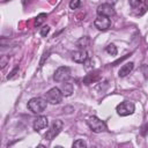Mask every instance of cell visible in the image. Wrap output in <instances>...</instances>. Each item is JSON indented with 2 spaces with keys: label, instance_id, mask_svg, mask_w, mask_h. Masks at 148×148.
<instances>
[{
  "label": "cell",
  "instance_id": "obj_6",
  "mask_svg": "<svg viewBox=\"0 0 148 148\" xmlns=\"http://www.w3.org/2000/svg\"><path fill=\"white\" fill-rule=\"evenodd\" d=\"M69 76H71V69L68 67H66V66H61L54 72L53 79L57 82H64V81L68 80Z\"/></svg>",
  "mask_w": 148,
  "mask_h": 148
},
{
  "label": "cell",
  "instance_id": "obj_11",
  "mask_svg": "<svg viewBox=\"0 0 148 148\" xmlns=\"http://www.w3.org/2000/svg\"><path fill=\"white\" fill-rule=\"evenodd\" d=\"M133 68H134V64H133V62H126V64H124V65L121 66V68L119 69L118 75H119L120 77H124V76L128 75V74L133 71Z\"/></svg>",
  "mask_w": 148,
  "mask_h": 148
},
{
  "label": "cell",
  "instance_id": "obj_5",
  "mask_svg": "<svg viewBox=\"0 0 148 148\" xmlns=\"http://www.w3.org/2000/svg\"><path fill=\"white\" fill-rule=\"evenodd\" d=\"M62 126H64V124H62L61 120H59V119L53 120V123H52L51 126H50V130H49L47 133L45 134V138H46L47 140H53V139L61 132Z\"/></svg>",
  "mask_w": 148,
  "mask_h": 148
},
{
  "label": "cell",
  "instance_id": "obj_13",
  "mask_svg": "<svg viewBox=\"0 0 148 148\" xmlns=\"http://www.w3.org/2000/svg\"><path fill=\"white\" fill-rule=\"evenodd\" d=\"M60 89H61V91H62V94L65 96H71L72 92H73V84L71 82H65L64 81V83L61 84Z\"/></svg>",
  "mask_w": 148,
  "mask_h": 148
},
{
  "label": "cell",
  "instance_id": "obj_9",
  "mask_svg": "<svg viewBox=\"0 0 148 148\" xmlns=\"http://www.w3.org/2000/svg\"><path fill=\"white\" fill-rule=\"evenodd\" d=\"M34 130L39 132L44 128H46L49 126V119L45 117V116H40V117H37L35 120H34Z\"/></svg>",
  "mask_w": 148,
  "mask_h": 148
},
{
  "label": "cell",
  "instance_id": "obj_3",
  "mask_svg": "<svg viewBox=\"0 0 148 148\" xmlns=\"http://www.w3.org/2000/svg\"><path fill=\"white\" fill-rule=\"evenodd\" d=\"M134 110H135L134 104H133L132 102H128V101L121 102V103L118 104L117 108H116L117 113H118L119 116H121V117H126V116L132 114V113L134 112Z\"/></svg>",
  "mask_w": 148,
  "mask_h": 148
},
{
  "label": "cell",
  "instance_id": "obj_20",
  "mask_svg": "<svg viewBox=\"0 0 148 148\" xmlns=\"http://www.w3.org/2000/svg\"><path fill=\"white\" fill-rule=\"evenodd\" d=\"M49 31H50V27H49V25H44V27L40 29V35H42L43 37H45V36L49 34Z\"/></svg>",
  "mask_w": 148,
  "mask_h": 148
},
{
  "label": "cell",
  "instance_id": "obj_19",
  "mask_svg": "<svg viewBox=\"0 0 148 148\" xmlns=\"http://www.w3.org/2000/svg\"><path fill=\"white\" fill-rule=\"evenodd\" d=\"M49 56H50V52H49V51H46V52L43 53V57H42V59H40V61H39V67H43V66H44V62L47 60Z\"/></svg>",
  "mask_w": 148,
  "mask_h": 148
},
{
  "label": "cell",
  "instance_id": "obj_4",
  "mask_svg": "<svg viewBox=\"0 0 148 148\" xmlns=\"http://www.w3.org/2000/svg\"><path fill=\"white\" fill-rule=\"evenodd\" d=\"M62 95L64 94H62L61 89L54 87V88H51L46 92L45 97H46V101L49 103H51V104H59L61 102V99H62Z\"/></svg>",
  "mask_w": 148,
  "mask_h": 148
},
{
  "label": "cell",
  "instance_id": "obj_16",
  "mask_svg": "<svg viewBox=\"0 0 148 148\" xmlns=\"http://www.w3.org/2000/svg\"><path fill=\"white\" fill-rule=\"evenodd\" d=\"M106 52L110 54V56H116L117 54V47L113 45V44H110L106 46Z\"/></svg>",
  "mask_w": 148,
  "mask_h": 148
},
{
  "label": "cell",
  "instance_id": "obj_15",
  "mask_svg": "<svg viewBox=\"0 0 148 148\" xmlns=\"http://www.w3.org/2000/svg\"><path fill=\"white\" fill-rule=\"evenodd\" d=\"M88 43H89V38H88V37H82V38H80V39L77 40L76 45H77L80 49H83V47H86V46L88 45Z\"/></svg>",
  "mask_w": 148,
  "mask_h": 148
},
{
  "label": "cell",
  "instance_id": "obj_18",
  "mask_svg": "<svg viewBox=\"0 0 148 148\" xmlns=\"http://www.w3.org/2000/svg\"><path fill=\"white\" fill-rule=\"evenodd\" d=\"M80 3H81L80 0H71V2H69V8H71V9H76V8L80 7Z\"/></svg>",
  "mask_w": 148,
  "mask_h": 148
},
{
  "label": "cell",
  "instance_id": "obj_17",
  "mask_svg": "<svg viewBox=\"0 0 148 148\" xmlns=\"http://www.w3.org/2000/svg\"><path fill=\"white\" fill-rule=\"evenodd\" d=\"M73 147H75V148H86L87 145H86V142L83 140L79 139V140H76V141L73 142Z\"/></svg>",
  "mask_w": 148,
  "mask_h": 148
},
{
  "label": "cell",
  "instance_id": "obj_7",
  "mask_svg": "<svg viewBox=\"0 0 148 148\" xmlns=\"http://www.w3.org/2000/svg\"><path fill=\"white\" fill-rule=\"evenodd\" d=\"M94 25L98 29V30H106L110 28L111 25V20L108 16H103V15H98L95 21H94Z\"/></svg>",
  "mask_w": 148,
  "mask_h": 148
},
{
  "label": "cell",
  "instance_id": "obj_12",
  "mask_svg": "<svg viewBox=\"0 0 148 148\" xmlns=\"http://www.w3.org/2000/svg\"><path fill=\"white\" fill-rule=\"evenodd\" d=\"M128 2H130V5L133 8H135V9H138V8L142 9V13H145V10L148 7L147 0H128Z\"/></svg>",
  "mask_w": 148,
  "mask_h": 148
},
{
  "label": "cell",
  "instance_id": "obj_1",
  "mask_svg": "<svg viewBox=\"0 0 148 148\" xmlns=\"http://www.w3.org/2000/svg\"><path fill=\"white\" fill-rule=\"evenodd\" d=\"M47 106V101L42 97H34L28 102V109L34 113H42Z\"/></svg>",
  "mask_w": 148,
  "mask_h": 148
},
{
  "label": "cell",
  "instance_id": "obj_8",
  "mask_svg": "<svg viewBox=\"0 0 148 148\" xmlns=\"http://www.w3.org/2000/svg\"><path fill=\"white\" fill-rule=\"evenodd\" d=\"M97 14L98 15H103V16H108V17H111L116 14L114 12V8L112 5L110 3H103V5H99L97 7Z\"/></svg>",
  "mask_w": 148,
  "mask_h": 148
},
{
  "label": "cell",
  "instance_id": "obj_2",
  "mask_svg": "<svg viewBox=\"0 0 148 148\" xmlns=\"http://www.w3.org/2000/svg\"><path fill=\"white\" fill-rule=\"evenodd\" d=\"M87 124H88V126L90 127V130H91L92 132H95V133H101V132L106 131V125H105V123H104L103 120H101L99 118L95 117V116L88 118Z\"/></svg>",
  "mask_w": 148,
  "mask_h": 148
},
{
  "label": "cell",
  "instance_id": "obj_21",
  "mask_svg": "<svg viewBox=\"0 0 148 148\" xmlns=\"http://www.w3.org/2000/svg\"><path fill=\"white\" fill-rule=\"evenodd\" d=\"M17 71H18V67H16V68H15V69H14V71L10 73V75H8V76H7V79H12V77L15 75V73H16Z\"/></svg>",
  "mask_w": 148,
  "mask_h": 148
},
{
  "label": "cell",
  "instance_id": "obj_10",
  "mask_svg": "<svg viewBox=\"0 0 148 148\" xmlns=\"http://www.w3.org/2000/svg\"><path fill=\"white\" fill-rule=\"evenodd\" d=\"M72 59L77 64H83L88 60V53L86 50H79L72 53Z\"/></svg>",
  "mask_w": 148,
  "mask_h": 148
},
{
  "label": "cell",
  "instance_id": "obj_14",
  "mask_svg": "<svg viewBox=\"0 0 148 148\" xmlns=\"http://www.w3.org/2000/svg\"><path fill=\"white\" fill-rule=\"evenodd\" d=\"M47 17V14H45V13H40L37 17H36V22H35V25L36 27H39L44 21H45V18Z\"/></svg>",
  "mask_w": 148,
  "mask_h": 148
}]
</instances>
